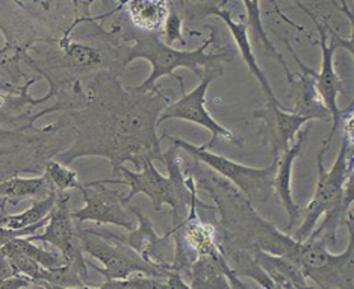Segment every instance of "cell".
Segmentation results:
<instances>
[{
	"label": "cell",
	"instance_id": "6da1fadb",
	"mask_svg": "<svg viewBox=\"0 0 354 289\" xmlns=\"http://www.w3.org/2000/svg\"><path fill=\"white\" fill-rule=\"evenodd\" d=\"M85 91L86 106L66 114L76 140L55 160L68 165L77 158L103 156L114 176L126 160L136 168L146 159L162 160L156 127L160 112L170 105V95L165 91L136 94L122 85L118 75L106 70L91 75Z\"/></svg>",
	"mask_w": 354,
	"mask_h": 289
},
{
	"label": "cell",
	"instance_id": "7a4b0ae2",
	"mask_svg": "<svg viewBox=\"0 0 354 289\" xmlns=\"http://www.w3.org/2000/svg\"><path fill=\"white\" fill-rule=\"evenodd\" d=\"M120 29V37L124 43H132L127 47L126 66L136 61L146 59L151 64V71L149 77L138 86H131V90L136 94H156L160 90L156 86V82L160 77L171 76L179 82L180 91L185 93V82L182 76H177L174 71L177 68H188L198 79H202L205 71L212 67H221L223 61H232L233 53H229L224 49L220 53H206L207 47L214 44V32L206 41L196 50H177L174 47L165 44L159 38V34H150L142 32L132 26L117 23Z\"/></svg>",
	"mask_w": 354,
	"mask_h": 289
},
{
	"label": "cell",
	"instance_id": "3957f363",
	"mask_svg": "<svg viewBox=\"0 0 354 289\" xmlns=\"http://www.w3.org/2000/svg\"><path fill=\"white\" fill-rule=\"evenodd\" d=\"M165 164L168 176L158 171L151 159L142 162V170L135 173L127 170L126 167L118 168V174L123 176L124 185H129L131 192L123 197V205L127 206L132 198L138 194H144L150 198L153 209L160 211L164 205L171 207L173 212V229L180 226L188 216L191 205V189L187 185V178L183 173V164L179 158V149L170 144L165 151H162V160Z\"/></svg>",
	"mask_w": 354,
	"mask_h": 289
},
{
	"label": "cell",
	"instance_id": "277c9868",
	"mask_svg": "<svg viewBox=\"0 0 354 289\" xmlns=\"http://www.w3.org/2000/svg\"><path fill=\"white\" fill-rule=\"evenodd\" d=\"M354 144H350L347 140L341 138V147L337 151L335 164L332 170L324 168V153L327 147L323 146L317 156V168H318V182L315 188V194L310 202L301 206V224L297 229L292 239L297 243H303L308 239L310 234L315 230L319 216H323L328 211L335 209L336 206L344 203L345 200H353V168H354Z\"/></svg>",
	"mask_w": 354,
	"mask_h": 289
},
{
	"label": "cell",
	"instance_id": "5b68a950",
	"mask_svg": "<svg viewBox=\"0 0 354 289\" xmlns=\"http://www.w3.org/2000/svg\"><path fill=\"white\" fill-rule=\"evenodd\" d=\"M162 140L170 141L174 147L185 150L187 153L196 160V162L207 167L223 179H227L239 192H243L244 197L253 206L268 202L272 196V179L276 174L277 158H272V164L265 168L247 167L238 164L226 156L212 153V151L203 150L180 138L162 135Z\"/></svg>",
	"mask_w": 354,
	"mask_h": 289
},
{
	"label": "cell",
	"instance_id": "8992f818",
	"mask_svg": "<svg viewBox=\"0 0 354 289\" xmlns=\"http://www.w3.org/2000/svg\"><path fill=\"white\" fill-rule=\"evenodd\" d=\"M77 227V239L82 252L97 259L103 268L94 267L106 280H124L132 274H146L164 279L165 274L141 259L131 247L108 230Z\"/></svg>",
	"mask_w": 354,
	"mask_h": 289
},
{
	"label": "cell",
	"instance_id": "52a82bcc",
	"mask_svg": "<svg viewBox=\"0 0 354 289\" xmlns=\"http://www.w3.org/2000/svg\"><path fill=\"white\" fill-rule=\"evenodd\" d=\"M297 6H300L301 10L309 15V19H312L313 25H315L318 35H319V49H321V68L319 71H315L313 68L308 67L309 75L313 76L317 84V90L323 99L326 108L330 112V117H332V129H330L328 138L324 141L323 146L328 147L330 141H332L333 135L336 133L337 127H339V118L342 114V109L337 106V97L341 94H344V85H342V79L339 75L336 73L335 68V53L339 47H344L353 55V38L342 37L341 34L328 25V23L324 20V25H321L319 20L313 15V12L306 8L301 2H297Z\"/></svg>",
	"mask_w": 354,
	"mask_h": 289
},
{
	"label": "cell",
	"instance_id": "ba28073f",
	"mask_svg": "<svg viewBox=\"0 0 354 289\" xmlns=\"http://www.w3.org/2000/svg\"><path fill=\"white\" fill-rule=\"evenodd\" d=\"M224 73V67H212L205 71L203 77L200 79V84L189 93H182V97L176 100L174 103H170L158 118V126L162 124L165 120H185V122L194 123L197 126H202L205 129L212 133L211 140H209L203 146H200L203 150H211L216 146V141L220 138L227 140L232 144H235L238 147H243V140L233 133L227 127L220 124L216 120L209 114L206 108V93L207 88L216 77H220Z\"/></svg>",
	"mask_w": 354,
	"mask_h": 289
},
{
	"label": "cell",
	"instance_id": "9c48e42d",
	"mask_svg": "<svg viewBox=\"0 0 354 289\" xmlns=\"http://www.w3.org/2000/svg\"><path fill=\"white\" fill-rule=\"evenodd\" d=\"M85 200L82 209L71 212V218L80 224L93 221L97 224H112L131 232L136 227V216L123 205V192L109 189L103 180H93L79 188Z\"/></svg>",
	"mask_w": 354,
	"mask_h": 289
},
{
	"label": "cell",
	"instance_id": "30bf717a",
	"mask_svg": "<svg viewBox=\"0 0 354 289\" xmlns=\"http://www.w3.org/2000/svg\"><path fill=\"white\" fill-rule=\"evenodd\" d=\"M29 241H43L58 250L68 265H71L82 282L86 285L88 268L84 258V252L79 245L77 227L71 218L70 211V192H58L55 207L49 215V223L46 224L44 234L28 236Z\"/></svg>",
	"mask_w": 354,
	"mask_h": 289
},
{
	"label": "cell",
	"instance_id": "8fae6325",
	"mask_svg": "<svg viewBox=\"0 0 354 289\" xmlns=\"http://www.w3.org/2000/svg\"><path fill=\"white\" fill-rule=\"evenodd\" d=\"M127 207L136 216L138 224L133 230L126 232L124 235H117V238L131 247L136 254H140L142 261H146L151 267L164 272L167 277L168 271H174L176 245L171 232H168L164 236H159L153 229L151 221L142 214L140 207Z\"/></svg>",
	"mask_w": 354,
	"mask_h": 289
},
{
	"label": "cell",
	"instance_id": "7c38bea8",
	"mask_svg": "<svg viewBox=\"0 0 354 289\" xmlns=\"http://www.w3.org/2000/svg\"><path fill=\"white\" fill-rule=\"evenodd\" d=\"M229 2H206V3H194L196 8H198L197 11H191V12H197L200 17H207V15H215V17H218L224 21V25L227 26V29L230 30V34L235 39L236 43V49L241 55V58L244 59L245 66L248 68V71L257 79V82L261 84L262 90L267 95L268 99V105H274L280 109L285 111V106L281 105L279 102V99L276 97L274 91H272V88L268 82L267 76L262 71V68L259 67V64H257L256 56L253 53V47L250 44V38H248V26L245 21H235L232 17V12L230 10H227L226 5Z\"/></svg>",
	"mask_w": 354,
	"mask_h": 289
},
{
	"label": "cell",
	"instance_id": "4fadbf2b",
	"mask_svg": "<svg viewBox=\"0 0 354 289\" xmlns=\"http://www.w3.org/2000/svg\"><path fill=\"white\" fill-rule=\"evenodd\" d=\"M253 117L259 122V132L262 141L270 146L272 156L279 158L291 149L295 142V136L301 127L309 122L308 118L294 115L274 105H268L265 109L256 111Z\"/></svg>",
	"mask_w": 354,
	"mask_h": 289
},
{
	"label": "cell",
	"instance_id": "5bb4252c",
	"mask_svg": "<svg viewBox=\"0 0 354 289\" xmlns=\"http://www.w3.org/2000/svg\"><path fill=\"white\" fill-rule=\"evenodd\" d=\"M285 44H286V49L289 50V53L292 55V58L301 68V73L295 71V73H289L286 76L288 84H289V86H291V97L294 99L291 114L308 118L309 122L310 120H324V122H327V120H332L328 109L326 108L324 102H323V99H321V95L317 90L315 79L309 75L308 66H306L299 56H297V53L294 52L292 46L289 44L288 39H285Z\"/></svg>",
	"mask_w": 354,
	"mask_h": 289
},
{
	"label": "cell",
	"instance_id": "9a60e30c",
	"mask_svg": "<svg viewBox=\"0 0 354 289\" xmlns=\"http://www.w3.org/2000/svg\"><path fill=\"white\" fill-rule=\"evenodd\" d=\"M309 129L300 131L295 136V142L291 146L288 151L281 153L277 158V167H276V174L274 179H272V192L280 198L281 205H283L285 211L288 212L289 223L286 227V235L291 236L294 227L297 226V221L301 218V206L295 203L292 197V188H291V178H292V165L294 160L299 158L300 151L303 149L304 138L308 135Z\"/></svg>",
	"mask_w": 354,
	"mask_h": 289
},
{
	"label": "cell",
	"instance_id": "2e32d148",
	"mask_svg": "<svg viewBox=\"0 0 354 289\" xmlns=\"http://www.w3.org/2000/svg\"><path fill=\"white\" fill-rule=\"evenodd\" d=\"M191 289H248L224 259L198 258L188 271Z\"/></svg>",
	"mask_w": 354,
	"mask_h": 289
},
{
	"label": "cell",
	"instance_id": "e0dca14e",
	"mask_svg": "<svg viewBox=\"0 0 354 289\" xmlns=\"http://www.w3.org/2000/svg\"><path fill=\"white\" fill-rule=\"evenodd\" d=\"M345 226L348 227L350 241L347 250L339 254V259L323 271L309 276L313 282H317L321 289H353V253H354V216L353 211L345 220Z\"/></svg>",
	"mask_w": 354,
	"mask_h": 289
},
{
	"label": "cell",
	"instance_id": "ac0fdd59",
	"mask_svg": "<svg viewBox=\"0 0 354 289\" xmlns=\"http://www.w3.org/2000/svg\"><path fill=\"white\" fill-rule=\"evenodd\" d=\"M120 8L127 14L132 28L150 34L162 32L170 14V2L165 0H129L120 2Z\"/></svg>",
	"mask_w": 354,
	"mask_h": 289
},
{
	"label": "cell",
	"instance_id": "d6986e66",
	"mask_svg": "<svg viewBox=\"0 0 354 289\" xmlns=\"http://www.w3.org/2000/svg\"><path fill=\"white\" fill-rule=\"evenodd\" d=\"M254 262L267 272L272 283L281 289H313L306 282L303 271L291 261L279 258L254 248L253 253Z\"/></svg>",
	"mask_w": 354,
	"mask_h": 289
},
{
	"label": "cell",
	"instance_id": "ffe728a7",
	"mask_svg": "<svg viewBox=\"0 0 354 289\" xmlns=\"http://www.w3.org/2000/svg\"><path fill=\"white\" fill-rule=\"evenodd\" d=\"M55 189L50 187V183L46 180L44 176L39 178H11L8 180L0 182V198L2 203L11 202L17 205L25 198H37L41 200L47 196H50Z\"/></svg>",
	"mask_w": 354,
	"mask_h": 289
},
{
	"label": "cell",
	"instance_id": "44dd1931",
	"mask_svg": "<svg viewBox=\"0 0 354 289\" xmlns=\"http://www.w3.org/2000/svg\"><path fill=\"white\" fill-rule=\"evenodd\" d=\"M56 197H58V192L55 191L46 198L37 200V202L32 203L29 209L23 211L20 214H14V215L0 214V227L10 229V230H20V229L35 226V224L41 223L50 215L56 203Z\"/></svg>",
	"mask_w": 354,
	"mask_h": 289
},
{
	"label": "cell",
	"instance_id": "7402d4cb",
	"mask_svg": "<svg viewBox=\"0 0 354 289\" xmlns=\"http://www.w3.org/2000/svg\"><path fill=\"white\" fill-rule=\"evenodd\" d=\"M6 253L25 254L32 261H35L39 267H43L44 270H58L68 265L59 252H50L44 250V248H39L28 238H15L10 241V243L0 248V254Z\"/></svg>",
	"mask_w": 354,
	"mask_h": 289
},
{
	"label": "cell",
	"instance_id": "603a6c76",
	"mask_svg": "<svg viewBox=\"0 0 354 289\" xmlns=\"http://www.w3.org/2000/svg\"><path fill=\"white\" fill-rule=\"evenodd\" d=\"M28 52V47L10 41L0 47V77L12 85H21L20 80L28 82L29 79L21 70V62H25Z\"/></svg>",
	"mask_w": 354,
	"mask_h": 289
},
{
	"label": "cell",
	"instance_id": "cb8c5ba5",
	"mask_svg": "<svg viewBox=\"0 0 354 289\" xmlns=\"http://www.w3.org/2000/svg\"><path fill=\"white\" fill-rule=\"evenodd\" d=\"M241 5L245 8L247 26L252 28V32H253V35L256 38V41L261 43L263 46V49L267 50V53L280 62V66L283 67L285 73L288 76L289 73H291V70H289L285 58H283V56H281L280 52H277L274 44L271 43V39L268 38L267 32H265V29L262 26V21H261V3L256 2V0H252V2H247V0H245V2H241Z\"/></svg>",
	"mask_w": 354,
	"mask_h": 289
},
{
	"label": "cell",
	"instance_id": "d4e9b609",
	"mask_svg": "<svg viewBox=\"0 0 354 289\" xmlns=\"http://www.w3.org/2000/svg\"><path fill=\"white\" fill-rule=\"evenodd\" d=\"M43 176L56 192H67L82 187V183L79 182L77 173L55 159L47 160Z\"/></svg>",
	"mask_w": 354,
	"mask_h": 289
},
{
	"label": "cell",
	"instance_id": "484cf974",
	"mask_svg": "<svg viewBox=\"0 0 354 289\" xmlns=\"http://www.w3.org/2000/svg\"><path fill=\"white\" fill-rule=\"evenodd\" d=\"M104 289H164V279L151 277L146 274H132L124 280H106L103 283Z\"/></svg>",
	"mask_w": 354,
	"mask_h": 289
},
{
	"label": "cell",
	"instance_id": "4316f807",
	"mask_svg": "<svg viewBox=\"0 0 354 289\" xmlns=\"http://www.w3.org/2000/svg\"><path fill=\"white\" fill-rule=\"evenodd\" d=\"M182 29H183V20H182L180 12L171 11L170 8V14H168L164 29H162V34L165 38L164 43L168 46H171L173 43H180L182 46H187Z\"/></svg>",
	"mask_w": 354,
	"mask_h": 289
},
{
	"label": "cell",
	"instance_id": "83f0119b",
	"mask_svg": "<svg viewBox=\"0 0 354 289\" xmlns=\"http://www.w3.org/2000/svg\"><path fill=\"white\" fill-rule=\"evenodd\" d=\"M37 82V77L29 79L28 82H25L23 85H12L10 82H6L2 77H0V94H10V95H19L25 90H29L32 84Z\"/></svg>",
	"mask_w": 354,
	"mask_h": 289
},
{
	"label": "cell",
	"instance_id": "f1b7e54d",
	"mask_svg": "<svg viewBox=\"0 0 354 289\" xmlns=\"http://www.w3.org/2000/svg\"><path fill=\"white\" fill-rule=\"evenodd\" d=\"M28 286H32V282L23 276H17L8 280H0V289H23Z\"/></svg>",
	"mask_w": 354,
	"mask_h": 289
},
{
	"label": "cell",
	"instance_id": "f546056e",
	"mask_svg": "<svg viewBox=\"0 0 354 289\" xmlns=\"http://www.w3.org/2000/svg\"><path fill=\"white\" fill-rule=\"evenodd\" d=\"M17 271L14 270L11 262L8 261L5 256L0 254V280H8L12 277H17Z\"/></svg>",
	"mask_w": 354,
	"mask_h": 289
},
{
	"label": "cell",
	"instance_id": "4dcf8cb0",
	"mask_svg": "<svg viewBox=\"0 0 354 289\" xmlns=\"http://www.w3.org/2000/svg\"><path fill=\"white\" fill-rule=\"evenodd\" d=\"M39 283H41L46 289H104L103 285H100L97 288H91V286H86V285L75 286V288H62V286H56V285H50V283H46V282H39Z\"/></svg>",
	"mask_w": 354,
	"mask_h": 289
},
{
	"label": "cell",
	"instance_id": "1f68e13d",
	"mask_svg": "<svg viewBox=\"0 0 354 289\" xmlns=\"http://www.w3.org/2000/svg\"><path fill=\"white\" fill-rule=\"evenodd\" d=\"M30 289H46V288L41 283H32Z\"/></svg>",
	"mask_w": 354,
	"mask_h": 289
},
{
	"label": "cell",
	"instance_id": "d6a6232c",
	"mask_svg": "<svg viewBox=\"0 0 354 289\" xmlns=\"http://www.w3.org/2000/svg\"><path fill=\"white\" fill-rule=\"evenodd\" d=\"M271 289H281V288H280V286H277V285H274V286H272Z\"/></svg>",
	"mask_w": 354,
	"mask_h": 289
}]
</instances>
